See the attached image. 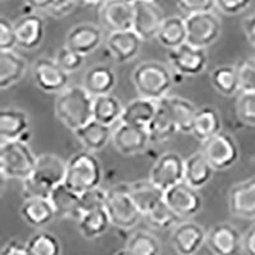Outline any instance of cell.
Here are the masks:
<instances>
[{"label": "cell", "instance_id": "33", "mask_svg": "<svg viewBox=\"0 0 255 255\" xmlns=\"http://www.w3.org/2000/svg\"><path fill=\"white\" fill-rule=\"evenodd\" d=\"M77 223H78V230L81 235L87 240H95L97 238H101L113 225L106 208L84 212Z\"/></svg>", "mask_w": 255, "mask_h": 255}, {"label": "cell", "instance_id": "26", "mask_svg": "<svg viewBox=\"0 0 255 255\" xmlns=\"http://www.w3.org/2000/svg\"><path fill=\"white\" fill-rule=\"evenodd\" d=\"M49 199L51 200L52 206L55 208L56 216L59 217L78 222L79 218L83 215L81 202H79V194L68 188L65 184H60L52 189Z\"/></svg>", "mask_w": 255, "mask_h": 255}, {"label": "cell", "instance_id": "54", "mask_svg": "<svg viewBox=\"0 0 255 255\" xmlns=\"http://www.w3.org/2000/svg\"><path fill=\"white\" fill-rule=\"evenodd\" d=\"M79 1L87 4V5H97V4H101L104 0H79Z\"/></svg>", "mask_w": 255, "mask_h": 255}, {"label": "cell", "instance_id": "13", "mask_svg": "<svg viewBox=\"0 0 255 255\" xmlns=\"http://www.w3.org/2000/svg\"><path fill=\"white\" fill-rule=\"evenodd\" d=\"M168 61L175 72L181 76L194 77L206 70L208 59L206 50L185 42L177 49L168 50Z\"/></svg>", "mask_w": 255, "mask_h": 255}, {"label": "cell", "instance_id": "39", "mask_svg": "<svg viewBox=\"0 0 255 255\" xmlns=\"http://www.w3.org/2000/svg\"><path fill=\"white\" fill-rule=\"evenodd\" d=\"M31 255H61V245L59 239L51 232L40 231L32 235L27 241Z\"/></svg>", "mask_w": 255, "mask_h": 255}, {"label": "cell", "instance_id": "24", "mask_svg": "<svg viewBox=\"0 0 255 255\" xmlns=\"http://www.w3.org/2000/svg\"><path fill=\"white\" fill-rule=\"evenodd\" d=\"M116 74L106 64H96L86 70L83 76V86L93 97L109 95L116 86Z\"/></svg>", "mask_w": 255, "mask_h": 255}, {"label": "cell", "instance_id": "52", "mask_svg": "<svg viewBox=\"0 0 255 255\" xmlns=\"http://www.w3.org/2000/svg\"><path fill=\"white\" fill-rule=\"evenodd\" d=\"M244 32H245L248 41L253 46H255V13L245 19V22H244Z\"/></svg>", "mask_w": 255, "mask_h": 255}, {"label": "cell", "instance_id": "17", "mask_svg": "<svg viewBox=\"0 0 255 255\" xmlns=\"http://www.w3.org/2000/svg\"><path fill=\"white\" fill-rule=\"evenodd\" d=\"M65 175H67V162L56 154L44 153L37 156L35 168L29 176L52 190L55 186L64 184Z\"/></svg>", "mask_w": 255, "mask_h": 255}, {"label": "cell", "instance_id": "16", "mask_svg": "<svg viewBox=\"0 0 255 255\" xmlns=\"http://www.w3.org/2000/svg\"><path fill=\"white\" fill-rule=\"evenodd\" d=\"M207 243L203 227L191 221L180 222L172 231L171 244L179 255H195Z\"/></svg>", "mask_w": 255, "mask_h": 255}, {"label": "cell", "instance_id": "18", "mask_svg": "<svg viewBox=\"0 0 255 255\" xmlns=\"http://www.w3.org/2000/svg\"><path fill=\"white\" fill-rule=\"evenodd\" d=\"M104 38V31L100 26L93 23H81L68 32L64 45L87 56L101 46Z\"/></svg>", "mask_w": 255, "mask_h": 255}, {"label": "cell", "instance_id": "4", "mask_svg": "<svg viewBox=\"0 0 255 255\" xmlns=\"http://www.w3.org/2000/svg\"><path fill=\"white\" fill-rule=\"evenodd\" d=\"M37 157L28 143L10 140L0 143V174L6 179L24 180L32 174Z\"/></svg>", "mask_w": 255, "mask_h": 255}, {"label": "cell", "instance_id": "22", "mask_svg": "<svg viewBox=\"0 0 255 255\" xmlns=\"http://www.w3.org/2000/svg\"><path fill=\"white\" fill-rule=\"evenodd\" d=\"M20 217L24 222L35 229L47 226L56 217V212L49 198H31L23 199L19 208Z\"/></svg>", "mask_w": 255, "mask_h": 255}, {"label": "cell", "instance_id": "46", "mask_svg": "<svg viewBox=\"0 0 255 255\" xmlns=\"http://www.w3.org/2000/svg\"><path fill=\"white\" fill-rule=\"evenodd\" d=\"M17 47L14 23L6 18H0V51H9Z\"/></svg>", "mask_w": 255, "mask_h": 255}, {"label": "cell", "instance_id": "49", "mask_svg": "<svg viewBox=\"0 0 255 255\" xmlns=\"http://www.w3.org/2000/svg\"><path fill=\"white\" fill-rule=\"evenodd\" d=\"M79 0H55L46 12L55 18L65 17L76 8Z\"/></svg>", "mask_w": 255, "mask_h": 255}, {"label": "cell", "instance_id": "47", "mask_svg": "<svg viewBox=\"0 0 255 255\" xmlns=\"http://www.w3.org/2000/svg\"><path fill=\"white\" fill-rule=\"evenodd\" d=\"M51 190L44 186L42 184L37 183L31 176L22 180V197L23 199H31V198H50Z\"/></svg>", "mask_w": 255, "mask_h": 255}, {"label": "cell", "instance_id": "10", "mask_svg": "<svg viewBox=\"0 0 255 255\" xmlns=\"http://www.w3.org/2000/svg\"><path fill=\"white\" fill-rule=\"evenodd\" d=\"M163 200L183 220L194 217L203 208V198L199 190L185 181L166 190Z\"/></svg>", "mask_w": 255, "mask_h": 255}, {"label": "cell", "instance_id": "35", "mask_svg": "<svg viewBox=\"0 0 255 255\" xmlns=\"http://www.w3.org/2000/svg\"><path fill=\"white\" fill-rule=\"evenodd\" d=\"M186 38H188V32H186L185 18L177 15L165 18L157 35L159 44L166 49L174 50L185 44Z\"/></svg>", "mask_w": 255, "mask_h": 255}, {"label": "cell", "instance_id": "45", "mask_svg": "<svg viewBox=\"0 0 255 255\" xmlns=\"http://www.w3.org/2000/svg\"><path fill=\"white\" fill-rule=\"evenodd\" d=\"M175 1L177 8L186 15L212 12L216 6V0H175Z\"/></svg>", "mask_w": 255, "mask_h": 255}, {"label": "cell", "instance_id": "28", "mask_svg": "<svg viewBox=\"0 0 255 255\" xmlns=\"http://www.w3.org/2000/svg\"><path fill=\"white\" fill-rule=\"evenodd\" d=\"M28 64L14 50L0 51V88L8 90L26 74Z\"/></svg>", "mask_w": 255, "mask_h": 255}, {"label": "cell", "instance_id": "1", "mask_svg": "<svg viewBox=\"0 0 255 255\" xmlns=\"http://www.w3.org/2000/svg\"><path fill=\"white\" fill-rule=\"evenodd\" d=\"M55 115L74 133L93 119V96L83 86H69L56 96Z\"/></svg>", "mask_w": 255, "mask_h": 255}, {"label": "cell", "instance_id": "9", "mask_svg": "<svg viewBox=\"0 0 255 255\" xmlns=\"http://www.w3.org/2000/svg\"><path fill=\"white\" fill-rule=\"evenodd\" d=\"M32 78L36 87L42 92L59 95L69 87L70 77L63 68L56 63L55 59L40 58L32 68Z\"/></svg>", "mask_w": 255, "mask_h": 255}, {"label": "cell", "instance_id": "7", "mask_svg": "<svg viewBox=\"0 0 255 255\" xmlns=\"http://www.w3.org/2000/svg\"><path fill=\"white\" fill-rule=\"evenodd\" d=\"M186 42L199 49H204L213 45L220 38L222 24L213 12L197 13L186 15Z\"/></svg>", "mask_w": 255, "mask_h": 255}, {"label": "cell", "instance_id": "37", "mask_svg": "<svg viewBox=\"0 0 255 255\" xmlns=\"http://www.w3.org/2000/svg\"><path fill=\"white\" fill-rule=\"evenodd\" d=\"M211 83L216 91L226 97H232L240 92L238 73L235 65H220L211 73Z\"/></svg>", "mask_w": 255, "mask_h": 255}, {"label": "cell", "instance_id": "25", "mask_svg": "<svg viewBox=\"0 0 255 255\" xmlns=\"http://www.w3.org/2000/svg\"><path fill=\"white\" fill-rule=\"evenodd\" d=\"M113 131L110 125L102 124L92 119L90 123L79 128L78 130L74 131V134L84 149L90 152H99L102 151L113 139Z\"/></svg>", "mask_w": 255, "mask_h": 255}, {"label": "cell", "instance_id": "27", "mask_svg": "<svg viewBox=\"0 0 255 255\" xmlns=\"http://www.w3.org/2000/svg\"><path fill=\"white\" fill-rule=\"evenodd\" d=\"M222 131V119L215 106H202L197 110L193 120L191 133L199 142L209 139Z\"/></svg>", "mask_w": 255, "mask_h": 255}, {"label": "cell", "instance_id": "19", "mask_svg": "<svg viewBox=\"0 0 255 255\" xmlns=\"http://www.w3.org/2000/svg\"><path fill=\"white\" fill-rule=\"evenodd\" d=\"M229 208L235 217L255 220V177L232 186L229 193Z\"/></svg>", "mask_w": 255, "mask_h": 255}, {"label": "cell", "instance_id": "30", "mask_svg": "<svg viewBox=\"0 0 255 255\" xmlns=\"http://www.w3.org/2000/svg\"><path fill=\"white\" fill-rule=\"evenodd\" d=\"M157 108H158V102L139 96L138 99L125 105L120 123L147 128L153 119Z\"/></svg>", "mask_w": 255, "mask_h": 255}, {"label": "cell", "instance_id": "21", "mask_svg": "<svg viewBox=\"0 0 255 255\" xmlns=\"http://www.w3.org/2000/svg\"><path fill=\"white\" fill-rule=\"evenodd\" d=\"M17 47L31 51L42 44L45 37V22L36 13L23 14L14 23Z\"/></svg>", "mask_w": 255, "mask_h": 255}, {"label": "cell", "instance_id": "3", "mask_svg": "<svg viewBox=\"0 0 255 255\" xmlns=\"http://www.w3.org/2000/svg\"><path fill=\"white\" fill-rule=\"evenodd\" d=\"M102 167L93 152H77L67 161V175L64 184L82 194L84 191L101 185Z\"/></svg>", "mask_w": 255, "mask_h": 255}, {"label": "cell", "instance_id": "36", "mask_svg": "<svg viewBox=\"0 0 255 255\" xmlns=\"http://www.w3.org/2000/svg\"><path fill=\"white\" fill-rule=\"evenodd\" d=\"M124 106L111 93L93 97V119L106 125L120 122Z\"/></svg>", "mask_w": 255, "mask_h": 255}, {"label": "cell", "instance_id": "15", "mask_svg": "<svg viewBox=\"0 0 255 255\" xmlns=\"http://www.w3.org/2000/svg\"><path fill=\"white\" fill-rule=\"evenodd\" d=\"M243 239L240 231L227 222L217 223L207 232V245L215 255H240Z\"/></svg>", "mask_w": 255, "mask_h": 255}, {"label": "cell", "instance_id": "6", "mask_svg": "<svg viewBox=\"0 0 255 255\" xmlns=\"http://www.w3.org/2000/svg\"><path fill=\"white\" fill-rule=\"evenodd\" d=\"M200 151L203 152L216 171H223L232 167L240 158L238 143L231 134L225 131H220L202 142Z\"/></svg>", "mask_w": 255, "mask_h": 255}, {"label": "cell", "instance_id": "2", "mask_svg": "<svg viewBox=\"0 0 255 255\" xmlns=\"http://www.w3.org/2000/svg\"><path fill=\"white\" fill-rule=\"evenodd\" d=\"M131 81L138 96L157 102L167 97L175 82L171 70L158 61L139 64L131 74Z\"/></svg>", "mask_w": 255, "mask_h": 255}, {"label": "cell", "instance_id": "43", "mask_svg": "<svg viewBox=\"0 0 255 255\" xmlns=\"http://www.w3.org/2000/svg\"><path fill=\"white\" fill-rule=\"evenodd\" d=\"M79 202H81V208L83 213L93 211V209L105 208L108 202V190L102 189L101 186H97V188L84 191L79 194Z\"/></svg>", "mask_w": 255, "mask_h": 255}, {"label": "cell", "instance_id": "29", "mask_svg": "<svg viewBox=\"0 0 255 255\" xmlns=\"http://www.w3.org/2000/svg\"><path fill=\"white\" fill-rule=\"evenodd\" d=\"M215 171L216 170L209 163L203 152H195L185 159V179L184 181L193 188L200 190L211 181Z\"/></svg>", "mask_w": 255, "mask_h": 255}, {"label": "cell", "instance_id": "41", "mask_svg": "<svg viewBox=\"0 0 255 255\" xmlns=\"http://www.w3.org/2000/svg\"><path fill=\"white\" fill-rule=\"evenodd\" d=\"M240 92H255V58H244L235 64Z\"/></svg>", "mask_w": 255, "mask_h": 255}, {"label": "cell", "instance_id": "5", "mask_svg": "<svg viewBox=\"0 0 255 255\" xmlns=\"http://www.w3.org/2000/svg\"><path fill=\"white\" fill-rule=\"evenodd\" d=\"M106 211L113 226L122 230H131L143 218V213L130 195L129 184H118L108 189Z\"/></svg>", "mask_w": 255, "mask_h": 255}, {"label": "cell", "instance_id": "50", "mask_svg": "<svg viewBox=\"0 0 255 255\" xmlns=\"http://www.w3.org/2000/svg\"><path fill=\"white\" fill-rule=\"evenodd\" d=\"M0 255H31L29 254L28 247L27 243L17 240V239H12L8 243L4 244V247L1 248V253Z\"/></svg>", "mask_w": 255, "mask_h": 255}, {"label": "cell", "instance_id": "12", "mask_svg": "<svg viewBox=\"0 0 255 255\" xmlns=\"http://www.w3.org/2000/svg\"><path fill=\"white\" fill-rule=\"evenodd\" d=\"M165 15L154 0H134L133 29L143 41L157 38Z\"/></svg>", "mask_w": 255, "mask_h": 255}, {"label": "cell", "instance_id": "8", "mask_svg": "<svg viewBox=\"0 0 255 255\" xmlns=\"http://www.w3.org/2000/svg\"><path fill=\"white\" fill-rule=\"evenodd\" d=\"M152 183L166 191L185 179V159L176 152H166L156 159L149 177Z\"/></svg>", "mask_w": 255, "mask_h": 255}, {"label": "cell", "instance_id": "44", "mask_svg": "<svg viewBox=\"0 0 255 255\" xmlns=\"http://www.w3.org/2000/svg\"><path fill=\"white\" fill-rule=\"evenodd\" d=\"M55 60L65 72L70 74V73H74L81 69L84 63V55H82L79 52L74 51V50L69 49V47L64 45L56 52Z\"/></svg>", "mask_w": 255, "mask_h": 255}, {"label": "cell", "instance_id": "32", "mask_svg": "<svg viewBox=\"0 0 255 255\" xmlns=\"http://www.w3.org/2000/svg\"><path fill=\"white\" fill-rule=\"evenodd\" d=\"M148 134L151 138V143H163L168 140L179 131L176 127V123L172 119V115L165 102L161 100L158 101V108H157L156 114L153 119L147 127Z\"/></svg>", "mask_w": 255, "mask_h": 255}, {"label": "cell", "instance_id": "23", "mask_svg": "<svg viewBox=\"0 0 255 255\" xmlns=\"http://www.w3.org/2000/svg\"><path fill=\"white\" fill-rule=\"evenodd\" d=\"M28 114L18 108H4L0 111V139L1 142L18 140L28 133Z\"/></svg>", "mask_w": 255, "mask_h": 255}, {"label": "cell", "instance_id": "51", "mask_svg": "<svg viewBox=\"0 0 255 255\" xmlns=\"http://www.w3.org/2000/svg\"><path fill=\"white\" fill-rule=\"evenodd\" d=\"M243 252L247 255H255V225H253L244 235Z\"/></svg>", "mask_w": 255, "mask_h": 255}, {"label": "cell", "instance_id": "55", "mask_svg": "<svg viewBox=\"0 0 255 255\" xmlns=\"http://www.w3.org/2000/svg\"><path fill=\"white\" fill-rule=\"evenodd\" d=\"M114 255H133V254H131V253L129 252V250L127 249V248H125V249L119 250V252H116Z\"/></svg>", "mask_w": 255, "mask_h": 255}, {"label": "cell", "instance_id": "42", "mask_svg": "<svg viewBox=\"0 0 255 255\" xmlns=\"http://www.w3.org/2000/svg\"><path fill=\"white\" fill-rule=\"evenodd\" d=\"M236 114L244 124L255 127V92H240L236 101Z\"/></svg>", "mask_w": 255, "mask_h": 255}, {"label": "cell", "instance_id": "20", "mask_svg": "<svg viewBox=\"0 0 255 255\" xmlns=\"http://www.w3.org/2000/svg\"><path fill=\"white\" fill-rule=\"evenodd\" d=\"M143 40L134 29L109 33L106 46L118 63H128L138 56Z\"/></svg>", "mask_w": 255, "mask_h": 255}, {"label": "cell", "instance_id": "48", "mask_svg": "<svg viewBox=\"0 0 255 255\" xmlns=\"http://www.w3.org/2000/svg\"><path fill=\"white\" fill-rule=\"evenodd\" d=\"M252 5V0H216V6L223 14L236 15L245 12Z\"/></svg>", "mask_w": 255, "mask_h": 255}, {"label": "cell", "instance_id": "34", "mask_svg": "<svg viewBox=\"0 0 255 255\" xmlns=\"http://www.w3.org/2000/svg\"><path fill=\"white\" fill-rule=\"evenodd\" d=\"M172 115V119L176 123V127L181 133H191L193 120L198 108L189 100L179 96H167L162 100Z\"/></svg>", "mask_w": 255, "mask_h": 255}, {"label": "cell", "instance_id": "11", "mask_svg": "<svg viewBox=\"0 0 255 255\" xmlns=\"http://www.w3.org/2000/svg\"><path fill=\"white\" fill-rule=\"evenodd\" d=\"M99 17L101 26L109 33L133 29L134 0H104Z\"/></svg>", "mask_w": 255, "mask_h": 255}, {"label": "cell", "instance_id": "38", "mask_svg": "<svg viewBox=\"0 0 255 255\" xmlns=\"http://www.w3.org/2000/svg\"><path fill=\"white\" fill-rule=\"evenodd\" d=\"M127 249L133 255H161V243L147 231H136L129 238Z\"/></svg>", "mask_w": 255, "mask_h": 255}, {"label": "cell", "instance_id": "31", "mask_svg": "<svg viewBox=\"0 0 255 255\" xmlns=\"http://www.w3.org/2000/svg\"><path fill=\"white\" fill-rule=\"evenodd\" d=\"M130 195L143 216L159 204L165 197V191L154 185L151 180H138L135 183L129 184Z\"/></svg>", "mask_w": 255, "mask_h": 255}, {"label": "cell", "instance_id": "40", "mask_svg": "<svg viewBox=\"0 0 255 255\" xmlns=\"http://www.w3.org/2000/svg\"><path fill=\"white\" fill-rule=\"evenodd\" d=\"M143 218L147 220L149 226L157 230H168L172 227L175 229L180 223V221L183 220L165 203V200H162L153 209L145 213Z\"/></svg>", "mask_w": 255, "mask_h": 255}, {"label": "cell", "instance_id": "53", "mask_svg": "<svg viewBox=\"0 0 255 255\" xmlns=\"http://www.w3.org/2000/svg\"><path fill=\"white\" fill-rule=\"evenodd\" d=\"M55 0H26V5L31 6L33 10H45L54 4Z\"/></svg>", "mask_w": 255, "mask_h": 255}, {"label": "cell", "instance_id": "14", "mask_svg": "<svg viewBox=\"0 0 255 255\" xmlns=\"http://www.w3.org/2000/svg\"><path fill=\"white\" fill-rule=\"evenodd\" d=\"M114 147L119 153L125 156L143 153L151 144V138L147 128L135 127V125L120 123L113 131Z\"/></svg>", "mask_w": 255, "mask_h": 255}]
</instances>
